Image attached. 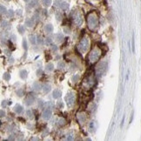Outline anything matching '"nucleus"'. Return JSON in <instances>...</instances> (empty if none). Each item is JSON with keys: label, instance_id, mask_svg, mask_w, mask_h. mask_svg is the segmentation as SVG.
Returning a JSON list of instances; mask_svg holds the SVG:
<instances>
[{"label": "nucleus", "instance_id": "obj_9", "mask_svg": "<svg viewBox=\"0 0 141 141\" xmlns=\"http://www.w3.org/2000/svg\"><path fill=\"white\" fill-rule=\"evenodd\" d=\"M51 115H52V112L51 109H45L42 113V117L44 119L48 120L51 118Z\"/></svg>", "mask_w": 141, "mask_h": 141}, {"label": "nucleus", "instance_id": "obj_24", "mask_svg": "<svg viewBox=\"0 0 141 141\" xmlns=\"http://www.w3.org/2000/svg\"><path fill=\"white\" fill-rule=\"evenodd\" d=\"M26 114L29 118H34V114H33V112H32V110H27Z\"/></svg>", "mask_w": 141, "mask_h": 141}, {"label": "nucleus", "instance_id": "obj_26", "mask_svg": "<svg viewBox=\"0 0 141 141\" xmlns=\"http://www.w3.org/2000/svg\"><path fill=\"white\" fill-rule=\"evenodd\" d=\"M73 137H74V135H73L72 132H70L69 133H67L66 139H67V140H72V139H73Z\"/></svg>", "mask_w": 141, "mask_h": 141}, {"label": "nucleus", "instance_id": "obj_41", "mask_svg": "<svg viewBox=\"0 0 141 141\" xmlns=\"http://www.w3.org/2000/svg\"><path fill=\"white\" fill-rule=\"evenodd\" d=\"M7 102H8V101H6V100H4V101H2V106L5 107L8 104H11V102H9V103H7Z\"/></svg>", "mask_w": 141, "mask_h": 141}, {"label": "nucleus", "instance_id": "obj_17", "mask_svg": "<svg viewBox=\"0 0 141 141\" xmlns=\"http://www.w3.org/2000/svg\"><path fill=\"white\" fill-rule=\"evenodd\" d=\"M54 69V65L52 63H48L45 66V71L46 72H52Z\"/></svg>", "mask_w": 141, "mask_h": 141}, {"label": "nucleus", "instance_id": "obj_31", "mask_svg": "<svg viewBox=\"0 0 141 141\" xmlns=\"http://www.w3.org/2000/svg\"><path fill=\"white\" fill-rule=\"evenodd\" d=\"M22 45H23V48H24L25 51H27V49H28V46H27V42H26V40H25V38H24V39H23Z\"/></svg>", "mask_w": 141, "mask_h": 141}, {"label": "nucleus", "instance_id": "obj_5", "mask_svg": "<svg viewBox=\"0 0 141 141\" xmlns=\"http://www.w3.org/2000/svg\"><path fill=\"white\" fill-rule=\"evenodd\" d=\"M35 100H36V95H35L34 93L30 92L26 96V98L24 99V103L26 106H31V105L35 102Z\"/></svg>", "mask_w": 141, "mask_h": 141}, {"label": "nucleus", "instance_id": "obj_12", "mask_svg": "<svg viewBox=\"0 0 141 141\" xmlns=\"http://www.w3.org/2000/svg\"><path fill=\"white\" fill-rule=\"evenodd\" d=\"M45 32H47V33H51V32H53V26H52V24H45Z\"/></svg>", "mask_w": 141, "mask_h": 141}, {"label": "nucleus", "instance_id": "obj_38", "mask_svg": "<svg viewBox=\"0 0 141 141\" xmlns=\"http://www.w3.org/2000/svg\"><path fill=\"white\" fill-rule=\"evenodd\" d=\"M79 79V76L78 75H75L74 77H72V80H73V82H77Z\"/></svg>", "mask_w": 141, "mask_h": 141}, {"label": "nucleus", "instance_id": "obj_8", "mask_svg": "<svg viewBox=\"0 0 141 141\" xmlns=\"http://www.w3.org/2000/svg\"><path fill=\"white\" fill-rule=\"evenodd\" d=\"M74 23L77 25H81L83 23V17L80 12H77L74 16Z\"/></svg>", "mask_w": 141, "mask_h": 141}, {"label": "nucleus", "instance_id": "obj_32", "mask_svg": "<svg viewBox=\"0 0 141 141\" xmlns=\"http://www.w3.org/2000/svg\"><path fill=\"white\" fill-rule=\"evenodd\" d=\"M8 24H9V23L7 21H5V20H2L1 21V26H2V28H5V27H7L8 26Z\"/></svg>", "mask_w": 141, "mask_h": 141}, {"label": "nucleus", "instance_id": "obj_21", "mask_svg": "<svg viewBox=\"0 0 141 141\" xmlns=\"http://www.w3.org/2000/svg\"><path fill=\"white\" fill-rule=\"evenodd\" d=\"M42 4L45 7H49L51 5V0H42Z\"/></svg>", "mask_w": 141, "mask_h": 141}, {"label": "nucleus", "instance_id": "obj_3", "mask_svg": "<svg viewBox=\"0 0 141 141\" xmlns=\"http://www.w3.org/2000/svg\"><path fill=\"white\" fill-rule=\"evenodd\" d=\"M106 70H107L106 63H105V62L100 63V64L97 66V69H96V72H97L98 77H101V76H103V75L105 74V72H106Z\"/></svg>", "mask_w": 141, "mask_h": 141}, {"label": "nucleus", "instance_id": "obj_19", "mask_svg": "<svg viewBox=\"0 0 141 141\" xmlns=\"http://www.w3.org/2000/svg\"><path fill=\"white\" fill-rule=\"evenodd\" d=\"M33 24H34V21H33V19L32 18H27L25 20V25L28 27H32L33 26Z\"/></svg>", "mask_w": 141, "mask_h": 141}, {"label": "nucleus", "instance_id": "obj_42", "mask_svg": "<svg viewBox=\"0 0 141 141\" xmlns=\"http://www.w3.org/2000/svg\"><path fill=\"white\" fill-rule=\"evenodd\" d=\"M5 116V112L4 110H1V112H0V117L4 118Z\"/></svg>", "mask_w": 141, "mask_h": 141}, {"label": "nucleus", "instance_id": "obj_40", "mask_svg": "<svg viewBox=\"0 0 141 141\" xmlns=\"http://www.w3.org/2000/svg\"><path fill=\"white\" fill-rule=\"evenodd\" d=\"M36 73H37V77H39V76H41V75L43 74V71L41 69H38L37 71V72H36Z\"/></svg>", "mask_w": 141, "mask_h": 141}, {"label": "nucleus", "instance_id": "obj_48", "mask_svg": "<svg viewBox=\"0 0 141 141\" xmlns=\"http://www.w3.org/2000/svg\"><path fill=\"white\" fill-rule=\"evenodd\" d=\"M58 106H59V107H63V104H62V103H60V102H59V103H58Z\"/></svg>", "mask_w": 141, "mask_h": 141}, {"label": "nucleus", "instance_id": "obj_15", "mask_svg": "<svg viewBox=\"0 0 141 141\" xmlns=\"http://www.w3.org/2000/svg\"><path fill=\"white\" fill-rule=\"evenodd\" d=\"M54 107V105L52 102H45V105H44V109H52Z\"/></svg>", "mask_w": 141, "mask_h": 141}, {"label": "nucleus", "instance_id": "obj_27", "mask_svg": "<svg viewBox=\"0 0 141 141\" xmlns=\"http://www.w3.org/2000/svg\"><path fill=\"white\" fill-rule=\"evenodd\" d=\"M16 93H17V95H18V97H22V96H24V90H23V89H18V90L16 91Z\"/></svg>", "mask_w": 141, "mask_h": 141}, {"label": "nucleus", "instance_id": "obj_43", "mask_svg": "<svg viewBox=\"0 0 141 141\" xmlns=\"http://www.w3.org/2000/svg\"><path fill=\"white\" fill-rule=\"evenodd\" d=\"M64 32H65V33H68V34H69L70 32H71V30H70L69 28H66V27H64Z\"/></svg>", "mask_w": 141, "mask_h": 141}, {"label": "nucleus", "instance_id": "obj_29", "mask_svg": "<svg viewBox=\"0 0 141 141\" xmlns=\"http://www.w3.org/2000/svg\"><path fill=\"white\" fill-rule=\"evenodd\" d=\"M18 32L20 34H23L24 32V27L23 25H18Z\"/></svg>", "mask_w": 141, "mask_h": 141}, {"label": "nucleus", "instance_id": "obj_11", "mask_svg": "<svg viewBox=\"0 0 141 141\" xmlns=\"http://www.w3.org/2000/svg\"><path fill=\"white\" fill-rule=\"evenodd\" d=\"M61 95H62L61 91L59 90V89H56V90H54L53 91H52V98L55 99H59V98L61 97Z\"/></svg>", "mask_w": 141, "mask_h": 141}, {"label": "nucleus", "instance_id": "obj_45", "mask_svg": "<svg viewBox=\"0 0 141 141\" xmlns=\"http://www.w3.org/2000/svg\"><path fill=\"white\" fill-rule=\"evenodd\" d=\"M9 63H14V59L13 58H9Z\"/></svg>", "mask_w": 141, "mask_h": 141}, {"label": "nucleus", "instance_id": "obj_23", "mask_svg": "<svg viewBox=\"0 0 141 141\" xmlns=\"http://www.w3.org/2000/svg\"><path fill=\"white\" fill-rule=\"evenodd\" d=\"M132 52L133 53H135V35L134 33L132 34Z\"/></svg>", "mask_w": 141, "mask_h": 141}, {"label": "nucleus", "instance_id": "obj_22", "mask_svg": "<svg viewBox=\"0 0 141 141\" xmlns=\"http://www.w3.org/2000/svg\"><path fill=\"white\" fill-rule=\"evenodd\" d=\"M30 41H31V43H32V45H35L36 44V41H37V39H36V37H35V35H30Z\"/></svg>", "mask_w": 141, "mask_h": 141}, {"label": "nucleus", "instance_id": "obj_36", "mask_svg": "<svg viewBox=\"0 0 141 141\" xmlns=\"http://www.w3.org/2000/svg\"><path fill=\"white\" fill-rule=\"evenodd\" d=\"M51 42H52V39H51V37H46V39H45V43H46V45H50V44H51Z\"/></svg>", "mask_w": 141, "mask_h": 141}, {"label": "nucleus", "instance_id": "obj_33", "mask_svg": "<svg viewBox=\"0 0 141 141\" xmlns=\"http://www.w3.org/2000/svg\"><path fill=\"white\" fill-rule=\"evenodd\" d=\"M37 5V0H32L31 4H30V6L31 7H35V6Z\"/></svg>", "mask_w": 141, "mask_h": 141}, {"label": "nucleus", "instance_id": "obj_13", "mask_svg": "<svg viewBox=\"0 0 141 141\" xmlns=\"http://www.w3.org/2000/svg\"><path fill=\"white\" fill-rule=\"evenodd\" d=\"M14 112H16V113H18V114L22 113V112H23V106L18 104L14 106Z\"/></svg>", "mask_w": 141, "mask_h": 141}, {"label": "nucleus", "instance_id": "obj_1", "mask_svg": "<svg viewBox=\"0 0 141 141\" xmlns=\"http://www.w3.org/2000/svg\"><path fill=\"white\" fill-rule=\"evenodd\" d=\"M87 24L89 29L94 31L99 26V18L94 12H91L87 16Z\"/></svg>", "mask_w": 141, "mask_h": 141}, {"label": "nucleus", "instance_id": "obj_25", "mask_svg": "<svg viewBox=\"0 0 141 141\" xmlns=\"http://www.w3.org/2000/svg\"><path fill=\"white\" fill-rule=\"evenodd\" d=\"M3 77H4V79L6 80V81H9V80L11 79V75H10V73H8V72H5Z\"/></svg>", "mask_w": 141, "mask_h": 141}, {"label": "nucleus", "instance_id": "obj_2", "mask_svg": "<svg viewBox=\"0 0 141 141\" xmlns=\"http://www.w3.org/2000/svg\"><path fill=\"white\" fill-rule=\"evenodd\" d=\"M100 56H101V51H100V50H99V48H95V49H93L92 51H91V52L90 53V55H89V59H90L91 62H96L99 59Z\"/></svg>", "mask_w": 141, "mask_h": 141}, {"label": "nucleus", "instance_id": "obj_18", "mask_svg": "<svg viewBox=\"0 0 141 141\" xmlns=\"http://www.w3.org/2000/svg\"><path fill=\"white\" fill-rule=\"evenodd\" d=\"M55 39L58 42H62L63 39H64V35L62 34V33H58V34L55 35Z\"/></svg>", "mask_w": 141, "mask_h": 141}, {"label": "nucleus", "instance_id": "obj_28", "mask_svg": "<svg viewBox=\"0 0 141 141\" xmlns=\"http://www.w3.org/2000/svg\"><path fill=\"white\" fill-rule=\"evenodd\" d=\"M37 42L38 43V45H42L43 43H44V39H43V37L41 36H37Z\"/></svg>", "mask_w": 141, "mask_h": 141}, {"label": "nucleus", "instance_id": "obj_14", "mask_svg": "<svg viewBox=\"0 0 141 141\" xmlns=\"http://www.w3.org/2000/svg\"><path fill=\"white\" fill-rule=\"evenodd\" d=\"M51 90V86L50 84H45L43 85V91L45 93H48L50 92V91Z\"/></svg>", "mask_w": 141, "mask_h": 141}, {"label": "nucleus", "instance_id": "obj_49", "mask_svg": "<svg viewBox=\"0 0 141 141\" xmlns=\"http://www.w3.org/2000/svg\"><path fill=\"white\" fill-rule=\"evenodd\" d=\"M24 1H25V2H28V1H29V0H24Z\"/></svg>", "mask_w": 141, "mask_h": 141}, {"label": "nucleus", "instance_id": "obj_37", "mask_svg": "<svg viewBox=\"0 0 141 141\" xmlns=\"http://www.w3.org/2000/svg\"><path fill=\"white\" fill-rule=\"evenodd\" d=\"M13 15H14V12H13V11H11V10L7 12V16H8L9 18H12V17H13Z\"/></svg>", "mask_w": 141, "mask_h": 141}, {"label": "nucleus", "instance_id": "obj_46", "mask_svg": "<svg viewBox=\"0 0 141 141\" xmlns=\"http://www.w3.org/2000/svg\"><path fill=\"white\" fill-rule=\"evenodd\" d=\"M11 38L12 39V41H16V36H15V35H11Z\"/></svg>", "mask_w": 141, "mask_h": 141}, {"label": "nucleus", "instance_id": "obj_30", "mask_svg": "<svg viewBox=\"0 0 141 141\" xmlns=\"http://www.w3.org/2000/svg\"><path fill=\"white\" fill-rule=\"evenodd\" d=\"M64 124H65V120H64V118H60V119H59V121H58V125H59V126H63V125H64Z\"/></svg>", "mask_w": 141, "mask_h": 141}, {"label": "nucleus", "instance_id": "obj_44", "mask_svg": "<svg viewBox=\"0 0 141 141\" xmlns=\"http://www.w3.org/2000/svg\"><path fill=\"white\" fill-rule=\"evenodd\" d=\"M51 50L53 51H56L58 50V47H57V45H52V47H51Z\"/></svg>", "mask_w": 141, "mask_h": 141}, {"label": "nucleus", "instance_id": "obj_10", "mask_svg": "<svg viewBox=\"0 0 141 141\" xmlns=\"http://www.w3.org/2000/svg\"><path fill=\"white\" fill-rule=\"evenodd\" d=\"M32 88H33V90L36 91H39L41 89H43V86L39 82H37V81H36V82H34L32 84Z\"/></svg>", "mask_w": 141, "mask_h": 141}, {"label": "nucleus", "instance_id": "obj_4", "mask_svg": "<svg viewBox=\"0 0 141 141\" xmlns=\"http://www.w3.org/2000/svg\"><path fill=\"white\" fill-rule=\"evenodd\" d=\"M64 100H65V103H66L67 106L72 107V105H74V102H75V95H74V93L68 92L66 94L65 98H64Z\"/></svg>", "mask_w": 141, "mask_h": 141}, {"label": "nucleus", "instance_id": "obj_39", "mask_svg": "<svg viewBox=\"0 0 141 141\" xmlns=\"http://www.w3.org/2000/svg\"><path fill=\"white\" fill-rule=\"evenodd\" d=\"M1 13H6V8L4 5H1Z\"/></svg>", "mask_w": 141, "mask_h": 141}, {"label": "nucleus", "instance_id": "obj_7", "mask_svg": "<svg viewBox=\"0 0 141 141\" xmlns=\"http://www.w3.org/2000/svg\"><path fill=\"white\" fill-rule=\"evenodd\" d=\"M55 5L59 6V8L63 9V10H66L69 7V5L66 2L63 1V0H57L56 2H55Z\"/></svg>", "mask_w": 141, "mask_h": 141}, {"label": "nucleus", "instance_id": "obj_20", "mask_svg": "<svg viewBox=\"0 0 141 141\" xmlns=\"http://www.w3.org/2000/svg\"><path fill=\"white\" fill-rule=\"evenodd\" d=\"M19 76H20V77H21L22 79H25L27 77V71H25V70H22V71H20V72H19Z\"/></svg>", "mask_w": 141, "mask_h": 141}, {"label": "nucleus", "instance_id": "obj_34", "mask_svg": "<svg viewBox=\"0 0 141 141\" xmlns=\"http://www.w3.org/2000/svg\"><path fill=\"white\" fill-rule=\"evenodd\" d=\"M58 66H59V69H60V68H64V67L65 66V64H64L63 61H60V62H59V64H58Z\"/></svg>", "mask_w": 141, "mask_h": 141}, {"label": "nucleus", "instance_id": "obj_6", "mask_svg": "<svg viewBox=\"0 0 141 141\" xmlns=\"http://www.w3.org/2000/svg\"><path fill=\"white\" fill-rule=\"evenodd\" d=\"M79 49L82 52H85L87 51L88 48H89V40L87 38H83L79 43Z\"/></svg>", "mask_w": 141, "mask_h": 141}, {"label": "nucleus", "instance_id": "obj_16", "mask_svg": "<svg viewBox=\"0 0 141 141\" xmlns=\"http://www.w3.org/2000/svg\"><path fill=\"white\" fill-rule=\"evenodd\" d=\"M77 119L79 121V123H84L86 119V117L84 113H79V114H77Z\"/></svg>", "mask_w": 141, "mask_h": 141}, {"label": "nucleus", "instance_id": "obj_47", "mask_svg": "<svg viewBox=\"0 0 141 141\" xmlns=\"http://www.w3.org/2000/svg\"><path fill=\"white\" fill-rule=\"evenodd\" d=\"M5 54L7 56H10V51L9 50H5Z\"/></svg>", "mask_w": 141, "mask_h": 141}, {"label": "nucleus", "instance_id": "obj_35", "mask_svg": "<svg viewBox=\"0 0 141 141\" xmlns=\"http://www.w3.org/2000/svg\"><path fill=\"white\" fill-rule=\"evenodd\" d=\"M56 18H57V20H61L62 19V14L60 13V12H57L56 13Z\"/></svg>", "mask_w": 141, "mask_h": 141}, {"label": "nucleus", "instance_id": "obj_50", "mask_svg": "<svg viewBox=\"0 0 141 141\" xmlns=\"http://www.w3.org/2000/svg\"><path fill=\"white\" fill-rule=\"evenodd\" d=\"M6 1H10V0H6Z\"/></svg>", "mask_w": 141, "mask_h": 141}]
</instances>
